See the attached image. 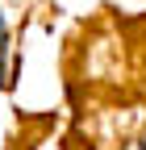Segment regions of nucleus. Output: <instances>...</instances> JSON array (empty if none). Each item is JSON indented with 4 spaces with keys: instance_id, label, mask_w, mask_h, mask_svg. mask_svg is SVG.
I'll list each match as a JSON object with an SVG mask.
<instances>
[{
    "instance_id": "f03ea898",
    "label": "nucleus",
    "mask_w": 146,
    "mask_h": 150,
    "mask_svg": "<svg viewBox=\"0 0 146 150\" xmlns=\"http://www.w3.org/2000/svg\"><path fill=\"white\" fill-rule=\"evenodd\" d=\"M130 150H146V138H138V142H134V146H130Z\"/></svg>"
},
{
    "instance_id": "f257e3e1",
    "label": "nucleus",
    "mask_w": 146,
    "mask_h": 150,
    "mask_svg": "<svg viewBox=\"0 0 146 150\" xmlns=\"http://www.w3.org/2000/svg\"><path fill=\"white\" fill-rule=\"evenodd\" d=\"M4 59H9V29H4V21H0V67H4Z\"/></svg>"
}]
</instances>
